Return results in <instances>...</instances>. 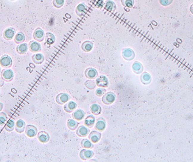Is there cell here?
Returning <instances> with one entry per match:
<instances>
[{
  "label": "cell",
  "mask_w": 193,
  "mask_h": 162,
  "mask_svg": "<svg viewBox=\"0 0 193 162\" xmlns=\"http://www.w3.org/2000/svg\"><path fill=\"white\" fill-rule=\"evenodd\" d=\"M14 72L9 68H5L1 70V77L6 82H10L14 78Z\"/></svg>",
  "instance_id": "cell-1"
},
{
  "label": "cell",
  "mask_w": 193,
  "mask_h": 162,
  "mask_svg": "<svg viewBox=\"0 0 193 162\" xmlns=\"http://www.w3.org/2000/svg\"><path fill=\"white\" fill-rule=\"evenodd\" d=\"M13 64V60L10 56L7 55H4L0 58V65L5 68H10Z\"/></svg>",
  "instance_id": "cell-2"
},
{
  "label": "cell",
  "mask_w": 193,
  "mask_h": 162,
  "mask_svg": "<svg viewBox=\"0 0 193 162\" xmlns=\"http://www.w3.org/2000/svg\"><path fill=\"white\" fill-rule=\"evenodd\" d=\"M116 99V95L114 93L112 92H108L104 94L102 98L103 103L106 105H110L113 104Z\"/></svg>",
  "instance_id": "cell-3"
},
{
  "label": "cell",
  "mask_w": 193,
  "mask_h": 162,
  "mask_svg": "<svg viewBox=\"0 0 193 162\" xmlns=\"http://www.w3.org/2000/svg\"><path fill=\"white\" fill-rule=\"evenodd\" d=\"M15 29L14 28L9 27L6 28L3 33L4 38L6 41H10L15 37Z\"/></svg>",
  "instance_id": "cell-4"
},
{
  "label": "cell",
  "mask_w": 193,
  "mask_h": 162,
  "mask_svg": "<svg viewBox=\"0 0 193 162\" xmlns=\"http://www.w3.org/2000/svg\"><path fill=\"white\" fill-rule=\"evenodd\" d=\"M25 134L28 137L32 138L35 137L38 134V129L37 128L33 125H27L25 128Z\"/></svg>",
  "instance_id": "cell-5"
},
{
  "label": "cell",
  "mask_w": 193,
  "mask_h": 162,
  "mask_svg": "<svg viewBox=\"0 0 193 162\" xmlns=\"http://www.w3.org/2000/svg\"><path fill=\"white\" fill-rule=\"evenodd\" d=\"M33 37L35 41L38 42H42L45 38V33L40 28H36L33 34Z\"/></svg>",
  "instance_id": "cell-6"
},
{
  "label": "cell",
  "mask_w": 193,
  "mask_h": 162,
  "mask_svg": "<svg viewBox=\"0 0 193 162\" xmlns=\"http://www.w3.org/2000/svg\"><path fill=\"white\" fill-rule=\"evenodd\" d=\"M122 55L124 59L128 61L132 60L135 56L134 51L132 49L129 48L124 49L122 51Z\"/></svg>",
  "instance_id": "cell-7"
},
{
  "label": "cell",
  "mask_w": 193,
  "mask_h": 162,
  "mask_svg": "<svg viewBox=\"0 0 193 162\" xmlns=\"http://www.w3.org/2000/svg\"><path fill=\"white\" fill-rule=\"evenodd\" d=\"M70 99V96L68 94L65 93H61L57 96L55 100H56V102L58 104H60V105H63V104L67 103L69 100Z\"/></svg>",
  "instance_id": "cell-8"
},
{
  "label": "cell",
  "mask_w": 193,
  "mask_h": 162,
  "mask_svg": "<svg viewBox=\"0 0 193 162\" xmlns=\"http://www.w3.org/2000/svg\"><path fill=\"white\" fill-rule=\"evenodd\" d=\"M28 47L32 53H37L41 50V46L36 41H31L28 44Z\"/></svg>",
  "instance_id": "cell-9"
},
{
  "label": "cell",
  "mask_w": 193,
  "mask_h": 162,
  "mask_svg": "<svg viewBox=\"0 0 193 162\" xmlns=\"http://www.w3.org/2000/svg\"><path fill=\"white\" fill-rule=\"evenodd\" d=\"M96 81V86L100 87H107L108 86V81L105 76H99Z\"/></svg>",
  "instance_id": "cell-10"
},
{
  "label": "cell",
  "mask_w": 193,
  "mask_h": 162,
  "mask_svg": "<svg viewBox=\"0 0 193 162\" xmlns=\"http://www.w3.org/2000/svg\"><path fill=\"white\" fill-rule=\"evenodd\" d=\"M85 76L86 78L91 80L95 79L98 76V72L96 69L93 68H89L86 69Z\"/></svg>",
  "instance_id": "cell-11"
},
{
  "label": "cell",
  "mask_w": 193,
  "mask_h": 162,
  "mask_svg": "<svg viewBox=\"0 0 193 162\" xmlns=\"http://www.w3.org/2000/svg\"><path fill=\"white\" fill-rule=\"evenodd\" d=\"M26 123L25 122L22 120V119H19L16 121V124H15V129L16 131V132L19 134L23 133L26 128Z\"/></svg>",
  "instance_id": "cell-12"
},
{
  "label": "cell",
  "mask_w": 193,
  "mask_h": 162,
  "mask_svg": "<svg viewBox=\"0 0 193 162\" xmlns=\"http://www.w3.org/2000/svg\"><path fill=\"white\" fill-rule=\"evenodd\" d=\"M94 155V152L90 150L83 149L80 153V157L81 159L86 161L88 159H90Z\"/></svg>",
  "instance_id": "cell-13"
},
{
  "label": "cell",
  "mask_w": 193,
  "mask_h": 162,
  "mask_svg": "<svg viewBox=\"0 0 193 162\" xmlns=\"http://www.w3.org/2000/svg\"><path fill=\"white\" fill-rule=\"evenodd\" d=\"M106 120L102 118H99L96 120V124L95 126V128L97 131H103L106 128Z\"/></svg>",
  "instance_id": "cell-14"
},
{
  "label": "cell",
  "mask_w": 193,
  "mask_h": 162,
  "mask_svg": "<svg viewBox=\"0 0 193 162\" xmlns=\"http://www.w3.org/2000/svg\"><path fill=\"white\" fill-rule=\"evenodd\" d=\"M76 133L77 135L81 137H85L89 133V130L85 126H81L76 130Z\"/></svg>",
  "instance_id": "cell-15"
},
{
  "label": "cell",
  "mask_w": 193,
  "mask_h": 162,
  "mask_svg": "<svg viewBox=\"0 0 193 162\" xmlns=\"http://www.w3.org/2000/svg\"><path fill=\"white\" fill-rule=\"evenodd\" d=\"M38 139L40 142L42 143H46L49 141L50 136L47 132L45 131H40L38 133Z\"/></svg>",
  "instance_id": "cell-16"
},
{
  "label": "cell",
  "mask_w": 193,
  "mask_h": 162,
  "mask_svg": "<svg viewBox=\"0 0 193 162\" xmlns=\"http://www.w3.org/2000/svg\"><path fill=\"white\" fill-rule=\"evenodd\" d=\"M87 9H88L87 6L84 3H81L77 6L76 9V13L78 16L81 17L85 14Z\"/></svg>",
  "instance_id": "cell-17"
},
{
  "label": "cell",
  "mask_w": 193,
  "mask_h": 162,
  "mask_svg": "<svg viewBox=\"0 0 193 162\" xmlns=\"http://www.w3.org/2000/svg\"><path fill=\"white\" fill-rule=\"evenodd\" d=\"M101 138V134L97 131H92L89 135V139L93 143H96L100 140Z\"/></svg>",
  "instance_id": "cell-18"
},
{
  "label": "cell",
  "mask_w": 193,
  "mask_h": 162,
  "mask_svg": "<svg viewBox=\"0 0 193 162\" xmlns=\"http://www.w3.org/2000/svg\"><path fill=\"white\" fill-rule=\"evenodd\" d=\"M28 50V45L26 43L19 44L16 47V52L20 55H24L27 53Z\"/></svg>",
  "instance_id": "cell-19"
},
{
  "label": "cell",
  "mask_w": 193,
  "mask_h": 162,
  "mask_svg": "<svg viewBox=\"0 0 193 162\" xmlns=\"http://www.w3.org/2000/svg\"><path fill=\"white\" fill-rule=\"evenodd\" d=\"M32 61L36 64H41L44 61V56L43 54L40 53L34 54L32 56Z\"/></svg>",
  "instance_id": "cell-20"
},
{
  "label": "cell",
  "mask_w": 193,
  "mask_h": 162,
  "mask_svg": "<svg viewBox=\"0 0 193 162\" xmlns=\"http://www.w3.org/2000/svg\"><path fill=\"white\" fill-rule=\"evenodd\" d=\"M105 9L110 12H113L116 9L115 3L112 0H107L105 4Z\"/></svg>",
  "instance_id": "cell-21"
},
{
  "label": "cell",
  "mask_w": 193,
  "mask_h": 162,
  "mask_svg": "<svg viewBox=\"0 0 193 162\" xmlns=\"http://www.w3.org/2000/svg\"><path fill=\"white\" fill-rule=\"evenodd\" d=\"M77 107V104L74 101L66 103L64 106V110L67 113L72 112Z\"/></svg>",
  "instance_id": "cell-22"
},
{
  "label": "cell",
  "mask_w": 193,
  "mask_h": 162,
  "mask_svg": "<svg viewBox=\"0 0 193 162\" xmlns=\"http://www.w3.org/2000/svg\"><path fill=\"white\" fill-rule=\"evenodd\" d=\"M85 115V112L83 110L78 109L76 111H75L74 113H73L72 117L77 120H81L84 118Z\"/></svg>",
  "instance_id": "cell-23"
},
{
  "label": "cell",
  "mask_w": 193,
  "mask_h": 162,
  "mask_svg": "<svg viewBox=\"0 0 193 162\" xmlns=\"http://www.w3.org/2000/svg\"><path fill=\"white\" fill-rule=\"evenodd\" d=\"M26 37L24 34L21 32H19L16 34L14 37V42L17 44L23 43L25 41Z\"/></svg>",
  "instance_id": "cell-24"
},
{
  "label": "cell",
  "mask_w": 193,
  "mask_h": 162,
  "mask_svg": "<svg viewBox=\"0 0 193 162\" xmlns=\"http://www.w3.org/2000/svg\"><path fill=\"white\" fill-rule=\"evenodd\" d=\"M95 120H96L95 117L92 115H90L86 118L84 123L86 126H87L88 127L92 128L94 124Z\"/></svg>",
  "instance_id": "cell-25"
},
{
  "label": "cell",
  "mask_w": 193,
  "mask_h": 162,
  "mask_svg": "<svg viewBox=\"0 0 193 162\" xmlns=\"http://www.w3.org/2000/svg\"><path fill=\"white\" fill-rule=\"evenodd\" d=\"M93 47V43L91 41H85L81 45V49L86 53L91 51Z\"/></svg>",
  "instance_id": "cell-26"
},
{
  "label": "cell",
  "mask_w": 193,
  "mask_h": 162,
  "mask_svg": "<svg viewBox=\"0 0 193 162\" xmlns=\"http://www.w3.org/2000/svg\"><path fill=\"white\" fill-rule=\"evenodd\" d=\"M141 81L144 85H148L151 82V77L148 73L144 72L141 76Z\"/></svg>",
  "instance_id": "cell-27"
},
{
  "label": "cell",
  "mask_w": 193,
  "mask_h": 162,
  "mask_svg": "<svg viewBox=\"0 0 193 162\" xmlns=\"http://www.w3.org/2000/svg\"><path fill=\"white\" fill-rule=\"evenodd\" d=\"M132 69L135 73L140 74L142 72V71L144 70V68L142 65L140 63L136 61L132 65Z\"/></svg>",
  "instance_id": "cell-28"
},
{
  "label": "cell",
  "mask_w": 193,
  "mask_h": 162,
  "mask_svg": "<svg viewBox=\"0 0 193 162\" xmlns=\"http://www.w3.org/2000/svg\"><path fill=\"white\" fill-rule=\"evenodd\" d=\"M91 111L94 115H98L101 113L102 108L98 104H94L91 107Z\"/></svg>",
  "instance_id": "cell-29"
},
{
  "label": "cell",
  "mask_w": 193,
  "mask_h": 162,
  "mask_svg": "<svg viewBox=\"0 0 193 162\" xmlns=\"http://www.w3.org/2000/svg\"><path fill=\"white\" fill-rule=\"evenodd\" d=\"M79 126V123L74 119H70L67 121V127L71 131L76 130Z\"/></svg>",
  "instance_id": "cell-30"
},
{
  "label": "cell",
  "mask_w": 193,
  "mask_h": 162,
  "mask_svg": "<svg viewBox=\"0 0 193 162\" xmlns=\"http://www.w3.org/2000/svg\"><path fill=\"white\" fill-rule=\"evenodd\" d=\"M15 126V122L13 119H10L9 121L7 122L5 126V130L7 131V132H12Z\"/></svg>",
  "instance_id": "cell-31"
},
{
  "label": "cell",
  "mask_w": 193,
  "mask_h": 162,
  "mask_svg": "<svg viewBox=\"0 0 193 162\" xmlns=\"http://www.w3.org/2000/svg\"><path fill=\"white\" fill-rule=\"evenodd\" d=\"M45 41L48 44H53L55 41V37L52 33L48 32L45 35Z\"/></svg>",
  "instance_id": "cell-32"
},
{
  "label": "cell",
  "mask_w": 193,
  "mask_h": 162,
  "mask_svg": "<svg viewBox=\"0 0 193 162\" xmlns=\"http://www.w3.org/2000/svg\"><path fill=\"white\" fill-rule=\"evenodd\" d=\"M81 145L84 149H91L94 146L93 144H92L91 142L88 139H84L81 141Z\"/></svg>",
  "instance_id": "cell-33"
},
{
  "label": "cell",
  "mask_w": 193,
  "mask_h": 162,
  "mask_svg": "<svg viewBox=\"0 0 193 162\" xmlns=\"http://www.w3.org/2000/svg\"><path fill=\"white\" fill-rule=\"evenodd\" d=\"M122 5L128 8H131L134 5V0H121Z\"/></svg>",
  "instance_id": "cell-34"
},
{
  "label": "cell",
  "mask_w": 193,
  "mask_h": 162,
  "mask_svg": "<svg viewBox=\"0 0 193 162\" xmlns=\"http://www.w3.org/2000/svg\"><path fill=\"white\" fill-rule=\"evenodd\" d=\"M85 86L89 90H93L96 86V83L93 80H88L85 82Z\"/></svg>",
  "instance_id": "cell-35"
},
{
  "label": "cell",
  "mask_w": 193,
  "mask_h": 162,
  "mask_svg": "<svg viewBox=\"0 0 193 162\" xmlns=\"http://www.w3.org/2000/svg\"><path fill=\"white\" fill-rule=\"evenodd\" d=\"M7 115L4 112H0V126H3L7 121Z\"/></svg>",
  "instance_id": "cell-36"
},
{
  "label": "cell",
  "mask_w": 193,
  "mask_h": 162,
  "mask_svg": "<svg viewBox=\"0 0 193 162\" xmlns=\"http://www.w3.org/2000/svg\"><path fill=\"white\" fill-rule=\"evenodd\" d=\"M53 4L54 7L56 8L62 7L64 4V0H53Z\"/></svg>",
  "instance_id": "cell-37"
},
{
  "label": "cell",
  "mask_w": 193,
  "mask_h": 162,
  "mask_svg": "<svg viewBox=\"0 0 193 162\" xmlns=\"http://www.w3.org/2000/svg\"><path fill=\"white\" fill-rule=\"evenodd\" d=\"M105 92H106V90L105 88H99L96 89V94L97 96L101 97L105 93Z\"/></svg>",
  "instance_id": "cell-38"
},
{
  "label": "cell",
  "mask_w": 193,
  "mask_h": 162,
  "mask_svg": "<svg viewBox=\"0 0 193 162\" xmlns=\"http://www.w3.org/2000/svg\"><path fill=\"white\" fill-rule=\"evenodd\" d=\"M173 0H159V2L161 5L168 6L171 4Z\"/></svg>",
  "instance_id": "cell-39"
},
{
  "label": "cell",
  "mask_w": 193,
  "mask_h": 162,
  "mask_svg": "<svg viewBox=\"0 0 193 162\" xmlns=\"http://www.w3.org/2000/svg\"><path fill=\"white\" fill-rule=\"evenodd\" d=\"M104 5V2L103 0H98L96 2V6L97 7L101 8L102 7V6Z\"/></svg>",
  "instance_id": "cell-40"
},
{
  "label": "cell",
  "mask_w": 193,
  "mask_h": 162,
  "mask_svg": "<svg viewBox=\"0 0 193 162\" xmlns=\"http://www.w3.org/2000/svg\"><path fill=\"white\" fill-rule=\"evenodd\" d=\"M4 80L1 78H0V87L3 86L4 84Z\"/></svg>",
  "instance_id": "cell-41"
},
{
  "label": "cell",
  "mask_w": 193,
  "mask_h": 162,
  "mask_svg": "<svg viewBox=\"0 0 193 162\" xmlns=\"http://www.w3.org/2000/svg\"><path fill=\"white\" fill-rule=\"evenodd\" d=\"M3 107H4V104L2 103H0V112L2 111Z\"/></svg>",
  "instance_id": "cell-42"
},
{
  "label": "cell",
  "mask_w": 193,
  "mask_h": 162,
  "mask_svg": "<svg viewBox=\"0 0 193 162\" xmlns=\"http://www.w3.org/2000/svg\"><path fill=\"white\" fill-rule=\"evenodd\" d=\"M190 11L193 14V4H192L190 6Z\"/></svg>",
  "instance_id": "cell-43"
},
{
  "label": "cell",
  "mask_w": 193,
  "mask_h": 162,
  "mask_svg": "<svg viewBox=\"0 0 193 162\" xmlns=\"http://www.w3.org/2000/svg\"><path fill=\"white\" fill-rule=\"evenodd\" d=\"M1 67H0V75H1Z\"/></svg>",
  "instance_id": "cell-44"
},
{
  "label": "cell",
  "mask_w": 193,
  "mask_h": 162,
  "mask_svg": "<svg viewBox=\"0 0 193 162\" xmlns=\"http://www.w3.org/2000/svg\"><path fill=\"white\" fill-rule=\"evenodd\" d=\"M10 1H15V0H10Z\"/></svg>",
  "instance_id": "cell-45"
}]
</instances>
